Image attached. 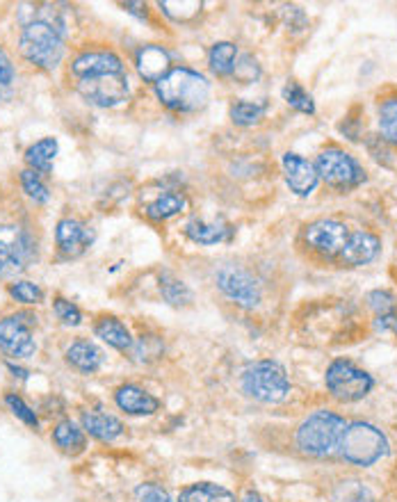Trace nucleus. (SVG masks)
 Returning <instances> with one entry per match:
<instances>
[{"label": "nucleus", "instance_id": "1", "mask_svg": "<svg viewBox=\"0 0 397 502\" xmlns=\"http://www.w3.org/2000/svg\"><path fill=\"white\" fill-rule=\"evenodd\" d=\"M156 94L165 108L174 112H197L208 103L210 85L198 71L188 67H174L167 76L156 83Z\"/></svg>", "mask_w": 397, "mask_h": 502}, {"label": "nucleus", "instance_id": "2", "mask_svg": "<svg viewBox=\"0 0 397 502\" xmlns=\"http://www.w3.org/2000/svg\"><path fill=\"white\" fill-rule=\"evenodd\" d=\"M347 423L343 416L329 411V409H320L299 425L295 443L306 457L324 459V457H331L338 450Z\"/></svg>", "mask_w": 397, "mask_h": 502}, {"label": "nucleus", "instance_id": "3", "mask_svg": "<svg viewBox=\"0 0 397 502\" xmlns=\"http://www.w3.org/2000/svg\"><path fill=\"white\" fill-rule=\"evenodd\" d=\"M19 48H21V55L28 62L44 69V71H51L64 58L62 30L58 26H53L51 21L35 19L23 28Z\"/></svg>", "mask_w": 397, "mask_h": 502}, {"label": "nucleus", "instance_id": "4", "mask_svg": "<svg viewBox=\"0 0 397 502\" xmlns=\"http://www.w3.org/2000/svg\"><path fill=\"white\" fill-rule=\"evenodd\" d=\"M338 450L347 464L368 468V466L377 464L382 457L388 455V439L382 429L359 420V423L347 425Z\"/></svg>", "mask_w": 397, "mask_h": 502}, {"label": "nucleus", "instance_id": "5", "mask_svg": "<svg viewBox=\"0 0 397 502\" xmlns=\"http://www.w3.org/2000/svg\"><path fill=\"white\" fill-rule=\"evenodd\" d=\"M242 391L263 404H279L290 393V379L281 363L256 361L242 372Z\"/></svg>", "mask_w": 397, "mask_h": 502}, {"label": "nucleus", "instance_id": "6", "mask_svg": "<svg viewBox=\"0 0 397 502\" xmlns=\"http://www.w3.org/2000/svg\"><path fill=\"white\" fill-rule=\"evenodd\" d=\"M324 384H327V391H329L331 398L345 404L359 402L375 388V379H372L370 372L352 363L350 359H336L327 368Z\"/></svg>", "mask_w": 397, "mask_h": 502}, {"label": "nucleus", "instance_id": "7", "mask_svg": "<svg viewBox=\"0 0 397 502\" xmlns=\"http://www.w3.org/2000/svg\"><path fill=\"white\" fill-rule=\"evenodd\" d=\"M315 172H318V176L322 178L324 183L338 190V192L359 188L366 181V172L359 165V160L338 147L320 151L318 160H315Z\"/></svg>", "mask_w": 397, "mask_h": 502}, {"label": "nucleus", "instance_id": "8", "mask_svg": "<svg viewBox=\"0 0 397 502\" xmlns=\"http://www.w3.org/2000/svg\"><path fill=\"white\" fill-rule=\"evenodd\" d=\"M347 238H350V231L338 220H315L302 231L304 245L322 258H338Z\"/></svg>", "mask_w": 397, "mask_h": 502}, {"label": "nucleus", "instance_id": "9", "mask_svg": "<svg viewBox=\"0 0 397 502\" xmlns=\"http://www.w3.org/2000/svg\"><path fill=\"white\" fill-rule=\"evenodd\" d=\"M215 279H217V288L242 309H256L261 304V283L254 279V274L247 272L245 267L224 265Z\"/></svg>", "mask_w": 397, "mask_h": 502}, {"label": "nucleus", "instance_id": "10", "mask_svg": "<svg viewBox=\"0 0 397 502\" xmlns=\"http://www.w3.org/2000/svg\"><path fill=\"white\" fill-rule=\"evenodd\" d=\"M76 92L87 103L99 105V108H112V105H119L128 96V78H126V74L80 78L76 80Z\"/></svg>", "mask_w": 397, "mask_h": 502}, {"label": "nucleus", "instance_id": "11", "mask_svg": "<svg viewBox=\"0 0 397 502\" xmlns=\"http://www.w3.org/2000/svg\"><path fill=\"white\" fill-rule=\"evenodd\" d=\"M26 315H10L0 320V350L14 359H28L35 354L37 343L32 338L30 320H23Z\"/></svg>", "mask_w": 397, "mask_h": 502}, {"label": "nucleus", "instance_id": "12", "mask_svg": "<svg viewBox=\"0 0 397 502\" xmlns=\"http://www.w3.org/2000/svg\"><path fill=\"white\" fill-rule=\"evenodd\" d=\"M71 74L76 80L94 78V76L124 74V62L115 51L108 48H92V51L78 53L71 60Z\"/></svg>", "mask_w": 397, "mask_h": 502}, {"label": "nucleus", "instance_id": "13", "mask_svg": "<svg viewBox=\"0 0 397 502\" xmlns=\"http://www.w3.org/2000/svg\"><path fill=\"white\" fill-rule=\"evenodd\" d=\"M382 251V240L370 231H354L338 254V261L347 267H361L375 261Z\"/></svg>", "mask_w": 397, "mask_h": 502}, {"label": "nucleus", "instance_id": "14", "mask_svg": "<svg viewBox=\"0 0 397 502\" xmlns=\"http://www.w3.org/2000/svg\"><path fill=\"white\" fill-rule=\"evenodd\" d=\"M283 172H286V181L297 197H309L315 188H318V172L315 165L309 163L306 158L297 156V153H286L283 156Z\"/></svg>", "mask_w": 397, "mask_h": 502}, {"label": "nucleus", "instance_id": "15", "mask_svg": "<svg viewBox=\"0 0 397 502\" xmlns=\"http://www.w3.org/2000/svg\"><path fill=\"white\" fill-rule=\"evenodd\" d=\"M55 242H58V249L64 258H78L92 242V231L83 222L64 217L55 226Z\"/></svg>", "mask_w": 397, "mask_h": 502}, {"label": "nucleus", "instance_id": "16", "mask_svg": "<svg viewBox=\"0 0 397 502\" xmlns=\"http://www.w3.org/2000/svg\"><path fill=\"white\" fill-rule=\"evenodd\" d=\"M135 67L137 74L147 80V83L153 85L165 78L174 69L169 53L162 46H158V44H147V46H142L140 51H137Z\"/></svg>", "mask_w": 397, "mask_h": 502}, {"label": "nucleus", "instance_id": "17", "mask_svg": "<svg viewBox=\"0 0 397 502\" xmlns=\"http://www.w3.org/2000/svg\"><path fill=\"white\" fill-rule=\"evenodd\" d=\"M115 402L121 411L131 416H151L160 409V400L135 384H124L117 388Z\"/></svg>", "mask_w": 397, "mask_h": 502}, {"label": "nucleus", "instance_id": "18", "mask_svg": "<svg viewBox=\"0 0 397 502\" xmlns=\"http://www.w3.org/2000/svg\"><path fill=\"white\" fill-rule=\"evenodd\" d=\"M368 306L375 311V325L379 331L397 334V299L388 290H372L366 297Z\"/></svg>", "mask_w": 397, "mask_h": 502}, {"label": "nucleus", "instance_id": "19", "mask_svg": "<svg viewBox=\"0 0 397 502\" xmlns=\"http://www.w3.org/2000/svg\"><path fill=\"white\" fill-rule=\"evenodd\" d=\"M83 429L89 436L103 441V443H110L117 436H121L124 432V425L119 418L110 414H103V411H85L83 414Z\"/></svg>", "mask_w": 397, "mask_h": 502}, {"label": "nucleus", "instance_id": "20", "mask_svg": "<svg viewBox=\"0 0 397 502\" xmlns=\"http://www.w3.org/2000/svg\"><path fill=\"white\" fill-rule=\"evenodd\" d=\"M67 363L71 368H76L78 372H96L103 363V354H101L99 347L94 343H89V340H74L71 345L67 347Z\"/></svg>", "mask_w": 397, "mask_h": 502}, {"label": "nucleus", "instance_id": "21", "mask_svg": "<svg viewBox=\"0 0 397 502\" xmlns=\"http://www.w3.org/2000/svg\"><path fill=\"white\" fill-rule=\"evenodd\" d=\"M94 334L99 336L103 343H108V345L119 352H128L133 347L131 331L126 329V325L121 320L112 318V315H105V318H101L99 322H96Z\"/></svg>", "mask_w": 397, "mask_h": 502}, {"label": "nucleus", "instance_id": "22", "mask_svg": "<svg viewBox=\"0 0 397 502\" xmlns=\"http://www.w3.org/2000/svg\"><path fill=\"white\" fill-rule=\"evenodd\" d=\"M53 441L64 455H80L85 450V429H80L74 420H62L53 429Z\"/></svg>", "mask_w": 397, "mask_h": 502}, {"label": "nucleus", "instance_id": "23", "mask_svg": "<svg viewBox=\"0 0 397 502\" xmlns=\"http://www.w3.org/2000/svg\"><path fill=\"white\" fill-rule=\"evenodd\" d=\"M190 240L198 242V245H217V242L229 240L231 226L217 224V222H204V220H190L185 226Z\"/></svg>", "mask_w": 397, "mask_h": 502}, {"label": "nucleus", "instance_id": "24", "mask_svg": "<svg viewBox=\"0 0 397 502\" xmlns=\"http://www.w3.org/2000/svg\"><path fill=\"white\" fill-rule=\"evenodd\" d=\"M178 502H238L236 496L229 489L220 487V484H210V482H198L192 487L183 489Z\"/></svg>", "mask_w": 397, "mask_h": 502}, {"label": "nucleus", "instance_id": "25", "mask_svg": "<svg viewBox=\"0 0 397 502\" xmlns=\"http://www.w3.org/2000/svg\"><path fill=\"white\" fill-rule=\"evenodd\" d=\"M58 156V142L53 137H44L26 151V163L32 172L48 174L53 169V160Z\"/></svg>", "mask_w": 397, "mask_h": 502}, {"label": "nucleus", "instance_id": "26", "mask_svg": "<svg viewBox=\"0 0 397 502\" xmlns=\"http://www.w3.org/2000/svg\"><path fill=\"white\" fill-rule=\"evenodd\" d=\"M236 60H238V46L231 42H217L213 48H210L208 55V64L210 71L215 76H231L236 71Z\"/></svg>", "mask_w": 397, "mask_h": 502}, {"label": "nucleus", "instance_id": "27", "mask_svg": "<svg viewBox=\"0 0 397 502\" xmlns=\"http://www.w3.org/2000/svg\"><path fill=\"white\" fill-rule=\"evenodd\" d=\"M183 208H185V199L181 197V194L165 192V194H160V197H156L151 204H147L144 213H147L149 220L165 222V220H169V217H174V215L181 213Z\"/></svg>", "mask_w": 397, "mask_h": 502}, {"label": "nucleus", "instance_id": "28", "mask_svg": "<svg viewBox=\"0 0 397 502\" xmlns=\"http://www.w3.org/2000/svg\"><path fill=\"white\" fill-rule=\"evenodd\" d=\"M331 502H375V496L361 480H343L331 489Z\"/></svg>", "mask_w": 397, "mask_h": 502}, {"label": "nucleus", "instance_id": "29", "mask_svg": "<svg viewBox=\"0 0 397 502\" xmlns=\"http://www.w3.org/2000/svg\"><path fill=\"white\" fill-rule=\"evenodd\" d=\"M379 131L386 144H395L397 147V94L388 96L379 105Z\"/></svg>", "mask_w": 397, "mask_h": 502}, {"label": "nucleus", "instance_id": "30", "mask_svg": "<svg viewBox=\"0 0 397 502\" xmlns=\"http://www.w3.org/2000/svg\"><path fill=\"white\" fill-rule=\"evenodd\" d=\"M160 293L172 306H188L192 302V293H190L188 286L181 279L172 277L169 272H165L160 277Z\"/></svg>", "mask_w": 397, "mask_h": 502}, {"label": "nucleus", "instance_id": "31", "mask_svg": "<svg viewBox=\"0 0 397 502\" xmlns=\"http://www.w3.org/2000/svg\"><path fill=\"white\" fill-rule=\"evenodd\" d=\"M128 352L137 363H151L162 356V340L158 336H140L133 340V347Z\"/></svg>", "mask_w": 397, "mask_h": 502}, {"label": "nucleus", "instance_id": "32", "mask_svg": "<svg viewBox=\"0 0 397 502\" xmlns=\"http://www.w3.org/2000/svg\"><path fill=\"white\" fill-rule=\"evenodd\" d=\"M283 101H286L290 108H295V110L304 112V115H313L315 112L313 96L297 83H288L286 87H283Z\"/></svg>", "mask_w": 397, "mask_h": 502}, {"label": "nucleus", "instance_id": "33", "mask_svg": "<svg viewBox=\"0 0 397 502\" xmlns=\"http://www.w3.org/2000/svg\"><path fill=\"white\" fill-rule=\"evenodd\" d=\"M265 115V105L249 103V101H240V103L231 105V119L238 126H254L263 119Z\"/></svg>", "mask_w": 397, "mask_h": 502}, {"label": "nucleus", "instance_id": "34", "mask_svg": "<svg viewBox=\"0 0 397 502\" xmlns=\"http://www.w3.org/2000/svg\"><path fill=\"white\" fill-rule=\"evenodd\" d=\"M21 185L28 192V197L37 201V204H46V201L51 199V192H48V188L44 185V181L39 178V174L32 172V169H23L21 172Z\"/></svg>", "mask_w": 397, "mask_h": 502}, {"label": "nucleus", "instance_id": "35", "mask_svg": "<svg viewBox=\"0 0 397 502\" xmlns=\"http://www.w3.org/2000/svg\"><path fill=\"white\" fill-rule=\"evenodd\" d=\"M53 309H55V315H58V320L62 325L78 327L80 322H83V313H80V309L74 302H69V299L55 297L53 299Z\"/></svg>", "mask_w": 397, "mask_h": 502}, {"label": "nucleus", "instance_id": "36", "mask_svg": "<svg viewBox=\"0 0 397 502\" xmlns=\"http://www.w3.org/2000/svg\"><path fill=\"white\" fill-rule=\"evenodd\" d=\"M10 295L16 299V302H21V304H39L44 299L42 288H39L37 283H30V281L12 283Z\"/></svg>", "mask_w": 397, "mask_h": 502}, {"label": "nucleus", "instance_id": "37", "mask_svg": "<svg viewBox=\"0 0 397 502\" xmlns=\"http://www.w3.org/2000/svg\"><path fill=\"white\" fill-rule=\"evenodd\" d=\"M160 10L167 16L176 19V21H188L192 16L201 12V3L197 0H188V3H160Z\"/></svg>", "mask_w": 397, "mask_h": 502}, {"label": "nucleus", "instance_id": "38", "mask_svg": "<svg viewBox=\"0 0 397 502\" xmlns=\"http://www.w3.org/2000/svg\"><path fill=\"white\" fill-rule=\"evenodd\" d=\"M5 402H7V407L12 409V414H14L16 418L23 420V423L30 425V427H37V425H39L37 414H35V411H32V409L28 407V404L23 402V400L19 398V395H7Z\"/></svg>", "mask_w": 397, "mask_h": 502}, {"label": "nucleus", "instance_id": "39", "mask_svg": "<svg viewBox=\"0 0 397 502\" xmlns=\"http://www.w3.org/2000/svg\"><path fill=\"white\" fill-rule=\"evenodd\" d=\"M137 502H174L172 496H169L160 484H153V482H147V484H140L135 491Z\"/></svg>", "mask_w": 397, "mask_h": 502}, {"label": "nucleus", "instance_id": "40", "mask_svg": "<svg viewBox=\"0 0 397 502\" xmlns=\"http://www.w3.org/2000/svg\"><path fill=\"white\" fill-rule=\"evenodd\" d=\"M23 270H26V265L19 261L14 251L0 245V277H14V274L23 272Z\"/></svg>", "mask_w": 397, "mask_h": 502}, {"label": "nucleus", "instance_id": "41", "mask_svg": "<svg viewBox=\"0 0 397 502\" xmlns=\"http://www.w3.org/2000/svg\"><path fill=\"white\" fill-rule=\"evenodd\" d=\"M16 71L14 67H12L10 58H7L5 48L0 46V85H10L12 80H14Z\"/></svg>", "mask_w": 397, "mask_h": 502}, {"label": "nucleus", "instance_id": "42", "mask_svg": "<svg viewBox=\"0 0 397 502\" xmlns=\"http://www.w3.org/2000/svg\"><path fill=\"white\" fill-rule=\"evenodd\" d=\"M242 502H270V500H267V498L258 491H247L245 498H242Z\"/></svg>", "mask_w": 397, "mask_h": 502}]
</instances>
